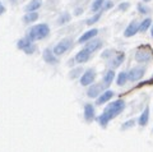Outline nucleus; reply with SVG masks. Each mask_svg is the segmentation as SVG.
<instances>
[{
    "instance_id": "nucleus-1",
    "label": "nucleus",
    "mask_w": 153,
    "mask_h": 152,
    "mask_svg": "<svg viewBox=\"0 0 153 152\" xmlns=\"http://www.w3.org/2000/svg\"><path fill=\"white\" fill-rule=\"evenodd\" d=\"M124 109H125V101L124 100H116V101L111 102L110 105L105 109V111L98 116V123L102 128H106L108 121L116 118L119 114H120Z\"/></svg>"
},
{
    "instance_id": "nucleus-2",
    "label": "nucleus",
    "mask_w": 153,
    "mask_h": 152,
    "mask_svg": "<svg viewBox=\"0 0 153 152\" xmlns=\"http://www.w3.org/2000/svg\"><path fill=\"white\" fill-rule=\"evenodd\" d=\"M50 33V27L46 25V23H41V25H36L31 27L30 30L27 31V36L35 42L38 40H44L49 36Z\"/></svg>"
},
{
    "instance_id": "nucleus-3",
    "label": "nucleus",
    "mask_w": 153,
    "mask_h": 152,
    "mask_svg": "<svg viewBox=\"0 0 153 152\" xmlns=\"http://www.w3.org/2000/svg\"><path fill=\"white\" fill-rule=\"evenodd\" d=\"M153 59V50L149 45H142L135 51V60L138 63H149Z\"/></svg>"
},
{
    "instance_id": "nucleus-4",
    "label": "nucleus",
    "mask_w": 153,
    "mask_h": 152,
    "mask_svg": "<svg viewBox=\"0 0 153 152\" xmlns=\"http://www.w3.org/2000/svg\"><path fill=\"white\" fill-rule=\"evenodd\" d=\"M17 47L18 49H21V50H23L27 55H31V54H33L36 51L35 44H33V41L28 36H26V37H23V39L19 40L17 42Z\"/></svg>"
},
{
    "instance_id": "nucleus-5",
    "label": "nucleus",
    "mask_w": 153,
    "mask_h": 152,
    "mask_svg": "<svg viewBox=\"0 0 153 152\" xmlns=\"http://www.w3.org/2000/svg\"><path fill=\"white\" fill-rule=\"evenodd\" d=\"M144 73H146V69L143 66H134V68H131L128 72V79L130 82H137V80L143 78Z\"/></svg>"
},
{
    "instance_id": "nucleus-6",
    "label": "nucleus",
    "mask_w": 153,
    "mask_h": 152,
    "mask_svg": "<svg viewBox=\"0 0 153 152\" xmlns=\"http://www.w3.org/2000/svg\"><path fill=\"white\" fill-rule=\"evenodd\" d=\"M94 79H96V70L89 68L80 75V84L82 86H89V84L94 82Z\"/></svg>"
},
{
    "instance_id": "nucleus-7",
    "label": "nucleus",
    "mask_w": 153,
    "mask_h": 152,
    "mask_svg": "<svg viewBox=\"0 0 153 152\" xmlns=\"http://www.w3.org/2000/svg\"><path fill=\"white\" fill-rule=\"evenodd\" d=\"M107 86L106 84H102V83H94V84H89V88L87 91V96L91 98H94V97H98L103 92V89L106 88Z\"/></svg>"
},
{
    "instance_id": "nucleus-8",
    "label": "nucleus",
    "mask_w": 153,
    "mask_h": 152,
    "mask_svg": "<svg viewBox=\"0 0 153 152\" xmlns=\"http://www.w3.org/2000/svg\"><path fill=\"white\" fill-rule=\"evenodd\" d=\"M71 44H73L71 39H64V40H61L59 44H57V45L54 47L55 55H61V54L66 53V51L69 50V47L71 46Z\"/></svg>"
},
{
    "instance_id": "nucleus-9",
    "label": "nucleus",
    "mask_w": 153,
    "mask_h": 152,
    "mask_svg": "<svg viewBox=\"0 0 153 152\" xmlns=\"http://www.w3.org/2000/svg\"><path fill=\"white\" fill-rule=\"evenodd\" d=\"M42 58H44V60L46 61L47 64H57V58H56V55L54 53V50H51V49H45L44 50V53H42Z\"/></svg>"
},
{
    "instance_id": "nucleus-10",
    "label": "nucleus",
    "mask_w": 153,
    "mask_h": 152,
    "mask_svg": "<svg viewBox=\"0 0 153 152\" xmlns=\"http://www.w3.org/2000/svg\"><path fill=\"white\" fill-rule=\"evenodd\" d=\"M124 59H125V54H124V53L115 54L112 58H111V60L108 61V64H110V66H111V69H115V68H117V66H120V64H123Z\"/></svg>"
},
{
    "instance_id": "nucleus-11",
    "label": "nucleus",
    "mask_w": 153,
    "mask_h": 152,
    "mask_svg": "<svg viewBox=\"0 0 153 152\" xmlns=\"http://www.w3.org/2000/svg\"><path fill=\"white\" fill-rule=\"evenodd\" d=\"M114 95H115V93H114V91H111V89H106V91H103V92L97 97V100H96V105H102V104L110 101V100L112 98Z\"/></svg>"
},
{
    "instance_id": "nucleus-12",
    "label": "nucleus",
    "mask_w": 153,
    "mask_h": 152,
    "mask_svg": "<svg viewBox=\"0 0 153 152\" xmlns=\"http://www.w3.org/2000/svg\"><path fill=\"white\" fill-rule=\"evenodd\" d=\"M91 54H92V53L84 47L83 50H80L79 53L75 55V61H76V63H79V64H83V63H85V61L89 60Z\"/></svg>"
},
{
    "instance_id": "nucleus-13",
    "label": "nucleus",
    "mask_w": 153,
    "mask_h": 152,
    "mask_svg": "<svg viewBox=\"0 0 153 152\" xmlns=\"http://www.w3.org/2000/svg\"><path fill=\"white\" fill-rule=\"evenodd\" d=\"M97 33H98V30H97V28H92V30H89V31H87V32H84L83 35L79 37L78 42H79V44H84V42H87V41H89V40H92L93 37L97 36Z\"/></svg>"
},
{
    "instance_id": "nucleus-14",
    "label": "nucleus",
    "mask_w": 153,
    "mask_h": 152,
    "mask_svg": "<svg viewBox=\"0 0 153 152\" xmlns=\"http://www.w3.org/2000/svg\"><path fill=\"white\" fill-rule=\"evenodd\" d=\"M138 31H139V23H138L137 21H133V22H130V25L126 27L125 32H124V36L125 37H131V36L135 35Z\"/></svg>"
},
{
    "instance_id": "nucleus-15",
    "label": "nucleus",
    "mask_w": 153,
    "mask_h": 152,
    "mask_svg": "<svg viewBox=\"0 0 153 152\" xmlns=\"http://www.w3.org/2000/svg\"><path fill=\"white\" fill-rule=\"evenodd\" d=\"M84 119L87 121H92L94 119V107L91 104L84 105Z\"/></svg>"
},
{
    "instance_id": "nucleus-16",
    "label": "nucleus",
    "mask_w": 153,
    "mask_h": 152,
    "mask_svg": "<svg viewBox=\"0 0 153 152\" xmlns=\"http://www.w3.org/2000/svg\"><path fill=\"white\" fill-rule=\"evenodd\" d=\"M101 46H102V41L96 39V40H89V41H87V44H85V49L89 50L91 53H93V51L98 50Z\"/></svg>"
},
{
    "instance_id": "nucleus-17",
    "label": "nucleus",
    "mask_w": 153,
    "mask_h": 152,
    "mask_svg": "<svg viewBox=\"0 0 153 152\" xmlns=\"http://www.w3.org/2000/svg\"><path fill=\"white\" fill-rule=\"evenodd\" d=\"M148 120H149V106H146V109L140 114L139 119H138V123H139V125L146 127L148 124Z\"/></svg>"
},
{
    "instance_id": "nucleus-18",
    "label": "nucleus",
    "mask_w": 153,
    "mask_h": 152,
    "mask_svg": "<svg viewBox=\"0 0 153 152\" xmlns=\"http://www.w3.org/2000/svg\"><path fill=\"white\" fill-rule=\"evenodd\" d=\"M41 5H42V0H31L26 5L25 10L26 12H35L38 8H41Z\"/></svg>"
},
{
    "instance_id": "nucleus-19",
    "label": "nucleus",
    "mask_w": 153,
    "mask_h": 152,
    "mask_svg": "<svg viewBox=\"0 0 153 152\" xmlns=\"http://www.w3.org/2000/svg\"><path fill=\"white\" fill-rule=\"evenodd\" d=\"M38 19V13L37 10L35 12H27L25 14V17H23V22L25 23H33Z\"/></svg>"
},
{
    "instance_id": "nucleus-20",
    "label": "nucleus",
    "mask_w": 153,
    "mask_h": 152,
    "mask_svg": "<svg viewBox=\"0 0 153 152\" xmlns=\"http://www.w3.org/2000/svg\"><path fill=\"white\" fill-rule=\"evenodd\" d=\"M114 78H115V72H114V69H110V70H107V72H106V74L103 75V83L108 87L110 84L112 83Z\"/></svg>"
},
{
    "instance_id": "nucleus-21",
    "label": "nucleus",
    "mask_w": 153,
    "mask_h": 152,
    "mask_svg": "<svg viewBox=\"0 0 153 152\" xmlns=\"http://www.w3.org/2000/svg\"><path fill=\"white\" fill-rule=\"evenodd\" d=\"M126 80L128 79V73L126 72H120L117 75V79H116V83H117V86H124V84L126 83Z\"/></svg>"
},
{
    "instance_id": "nucleus-22",
    "label": "nucleus",
    "mask_w": 153,
    "mask_h": 152,
    "mask_svg": "<svg viewBox=\"0 0 153 152\" xmlns=\"http://www.w3.org/2000/svg\"><path fill=\"white\" fill-rule=\"evenodd\" d=\"M151 23H152L151 18H146V19L143 21L142 23H139V31H140V32H146L148 28L151 27Z\"/></svg>"
},
{
    "instance_id": "nucleus-23",
    "label": "nucleus",
    "mask_w": 153,
    "mask_h": 152,
    "mask_svg": "<svg viewBox=\"0 0 153 152\" xmlns=\"http://www.w3.org/2000/svg\"><path fill=\"white\" fill-rule=\"evenodd\" d=\"M103 3H105V0H94L93 4H92V7H91V10L94 12V13L98 12V10H101Z\"/></svg>"
},
{
    "instance_id": "nucleus-24",
    "label": "nucleus",
    "mask_w": 153,
    "mask_h": 152,
    "mask_svg": "<svg viewBox=\"0 0 153 152\" xmlns=\"http://www.w3.org/2000/svg\"><path fill=\"white\" fill-rule=\"evenodd\" d=\"M101 16H102V12L98 10V13H96L92 18L87 19V25H88V26H92V25H94V23H97V22L100 21V18H101Z\"/></svg>"
},
{
    "instance_id": "nucleus-25",
    "label": "nucleus",
    "mask_w": 153,
    "mask_h": 152,
    "mask_svg": "<svg viewBox=\"0 0 153 152\" xmlns=\"http://www.w3.org/2000/svg\"><path fill=\"white\" fill-rule=\"evenodd\" d=\"M70 21V14L69 13H61V16L59 17V25H65V23H68Z\"/></svg>"
},
{
    "instance_id": "nucleus-26",
    "label": "nucleus",
    "mask_w": 153,
    "mask_h": 152,
    "mask_svg": "<svg viewBox=\"0 0 153 152\" xmlns=\"http://www.w3.org/2000/svg\"><path fill=\"white\" fill-rule=\"evenodd\" d=\"M135 123H137L135 119H130V120L125 121V123L123 124V127H121V130H126V129H129V128L134 127V125H135Z\"/></svg>"
},
{
    "instance_id": "nucleus-27",
    "label": "nucleus",
    "mask_w": 153,
    "mask_h": 152,
    "mask_svg": "<svg viewBox=\"0 0 153 152\" xmlns=\"http://www.w3.org/2000/svg\"><path fill=\"white\" fill-rule=\"evenodd\" d=\"M114 55H115V50L108 49V50H105L101 56H102V59H111Z\"/></svg>"
},
{
    "instance_id": "nucleus-28",
    "label": "nucleus",
    "mask_w": 153,
    "mask_h": 152,
    "mask_svg": "<svg viewBox=\"0 0 153 152\" xmlns=\"http://www.w3.org/2000/svg\"><path fill=\"white\" fill-rule=\"evenodd\" d=\"M82 73H83V69L82 68H76V69H74V70H71V72H70V78L71 79H75V78H78Z\"/></svg>"
},
{
    "instance_id": "nucleus-29",
    "label": "nucleus",
    "mask_w": 153,
    "mask_h": 152,
    "mask_svg": "<svg viewBox=\"0 0 153 152\" xmlns=\"http://www.w3.org/2000/svg\"><path fill=\"white\" fill-rule=\"evenodd\" d=\"M137 9H138V12H139V13H142V14H148V13H149L151 10H149V8H148V7H146L144 5V4H138V7H137Z\"/></svg>"
},
{
    "instance_id": "nucleus-30",
    "label": "nucleus",
    "mask_w": 153,
    "mask_h": 152,
    "mask_svg": "<svg viewBox=\"0 0 153 152\" xmlns=\"http://www.w3.org/2000/svg\"><path fill=\"white\" fill-rule=\"evenodd\" d=\"M112 7H114V3L111 1V0H107V1L103 3V5H102V8H101V12L103 13L105 10H108V9L112 8Z\"/></svg>"
},
{
    "instance_id": "nucleus-31",
    "label": "nucleus",
    "mask_w": 153,
    "mask_h": 152,
    "mask_svg": "<svg viewBox=\"0 0 153 152\" xmlns=\"http://www.w3.org/2000/svg\"><path fill=\"white\" fill-rule=\"evenodd\" d=\"M129 7H130V4L125 1V3H121V4H119L117 9H119V10H123V12H125V10H128V9H129Z\"/></svg>"
},
{
    "instance_id": "nucleus-32",
    "label": "nucleus",
    "mask_w": 153,
    "mask_h": 152,
    "mask_svg": "<svg viewBox=\"0 0 153 152\" xmlns=\"http://www.w3.org/2000/svg\"><path fill=\"white\" fill-rule=\"evenodd\" d=\"M148 84H153V77L149 79V80H146V82H142L138 87H142V86H148Z\"/></svg>"
},
{
    "instance_id": "nucleus-33",
    "label": "nucleus",
    "mask_w": 153,
    "mask_h": 152,
    "mask_svg": "<svg viewBox=\"0 0 153 152\" xmlns=\"http://www.w3.org/2000/svg\"><path fill=\"white\" fill-rule=\"evenodd\" d=\"M5 10H7V9H5V7H4V5H3V3L0 1V16L5 13Z\"/></svg>"
},
{
    "instance_id": "nucleus-34",
    "label": "nucleus",
    "mask_w": 153,
    "mask_h": 152,
    "mask_svg": "<svg viewBox=\"0 0 153 152\" xmlns=\"http://www.w3.org/2000/svg\"><path fill=\"white\" fill-rule=\"evenodd\" d=\"M80 13H83V9H80V8H78V9H75V16H79Z\"/></svg>"
},
{
    "instance_id": "nucleus-35",
    "label": "nucleus",
    "mask_w": 153,
    "mask_h": 152,
    "mask_svg": "<svg viewBox=\"0 0 153 152\" xmlns=\"http://www.w3.org/2000/svg\"><path fill=\"white\" fill-rule=\"evenodd\" d=\"M17 1H18V0H10V3H12V4H17Z\"/></svg>"
},
{
    "instance_id": "nucleus-36",
    "label": "nucleus",
    "mask_w": 153,
    "mask_h": 152,
    "mask_svg": "<svg viewBox=\"0 0 153 152\" xmlns=\"http://www.w3.org/2000/svg\"><path fill=\"white\" fill-rule=\"evenodd\" d=\"M151 35H152V37H153V26H152V30H151Z\"/></svg>"
},
{
    "instance_id": "nucleus-37",
    "label": "nucleus",
    "mask_w": 153,
    "mask_h": 152,
    "mask_svg": "<svg viewBox=\"0 0 153 152\" xmlns=\"http://www.w3.org/2000/svg\"><path fill=\"white\" fill-rule=\"evenodd\" d=\"M143 1H146V3H148V1H151V0H143Z\"/></svg>"
}]
</instances>
